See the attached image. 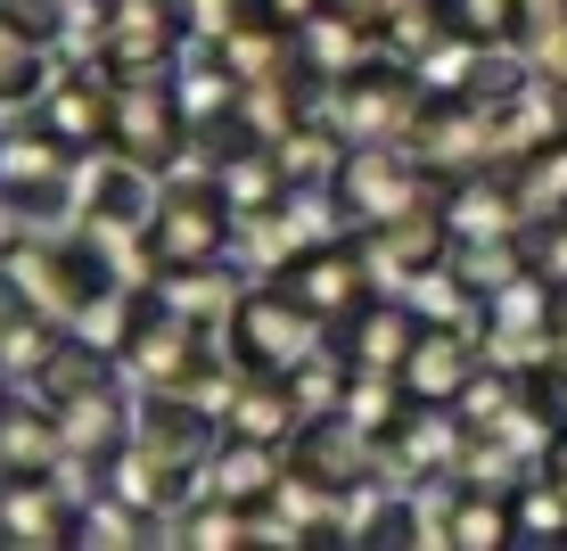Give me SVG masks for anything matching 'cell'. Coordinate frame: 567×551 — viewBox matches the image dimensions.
Returning <instances> with one entry per match:
<instances>
[{
    "mask_svg": "<svg viewBox=\"0 0 567 551\" xmlns=\"http://www.w3.org/2000/svg\"><path fill=\"white\" fill-rule=\"evenodd\" d=\"M223 338H230V363H239V370H271V379H288V370L312 354L321 322L271 280V288H247V297H239V313L223 322Z\"/></svg>",
    "mask_w": 567,
    "mask_h": 551,
    "instance_id": "cell-1",
    "label": "cell"
},
{
    "mask_svg": "<svg viewBox=\"0 0 567 551\" xmlns=\"http://www.w3.org/2000/svg\"><path fill=\"white\" fill-rule=\"evenodd\" d=\"M230 231H239V214L223 206L214 182H165V198L148 206L141 239H148V264L173 272V264H206V255H223Z\"/></svg>",
    "mask_w": 567,
    "mask_h": 551,
    "instance_id": "cell-2",
    "label": "cell"
},
{
    "mask_svg": "<svg viewBox=\"0 0 567 551\" xmlns=\"http://www.w3.org/2000/svg\"><path fill=\"white\" fill-rule=\"evenodd\" d=\"M338 214L354 231H379V223H395V214H420L427 206V182H420V165L403 156L395 141H379V149H346V165H338Z\"/></svg>",
    "mask_w": 567,
    "mask_h": 551,
    "instance_id": "cell-3",
    "label": "cell"
},
{
    "mask_svg": "<svg viewBox=\"0 0 567 551\" xmlns=\"http://www.w3.org/2000/svg\"><path fill=\"white\" fill-rule=\"evenodd\" d=\"M271 280L288 288V297H297L312 322L321 329H338L346 313H354L362 297H370V255L354 247V239H312V247H297L288 255L280 272H271Z\"/></svg>",
    "mask_w": 567,
    "mask_h": 551,
    "instance_id": "cell-4",
    "label": "cell"
},
{
    "mask_svg": "<svg viewBox=\"0 0 567 551\" xmlns=\"http://www.w3.org/2000/svg\"><path fill=\"white\" fill-rule=\"evenodd\" d=\"M420 329H427V322L412 313V297H379V288H370V297L338 322V338H329V346H338L354 370H370V379H395V370L412 363Z\"/></svg>",
    "mask_w": 567,
    "mask_h": 551,
    "instance_id": "cell-5",
    "label": "cell"
},
{
    "mask_svg": "<svg viewBox=\"0 0 567 551\" xmlns=\"http://www.w3.org/2000/svg\"><path fill=\"white\" fill-rule=\"evenodd\" d=\"M182 132H189V124H182V100H173V91H156L148 74H132V83L115 91V124H107V141L124 149L141 173H165Z\"/></svg>",
    "mask_w": 567,
    "mask_h": 551,
    "instance_id": "cell-6",
    "label": "cell"
},
{
    "mask_svg": "<svg viewBox=\"0 0 567 551\" xmlns=\"http://www.w3.org/2000/svg\"><path fill=\"white\" fill-rule=\"evenodd\" d=\"M74 510L58 494V469L42 478H0V543H25V551H50V543H74Z\"/></svg>",
    "mask_w": 567,
    "mask_h": 551,
    "instance_id": "cell-7",
    "label": "cell"
},
{
    "mask_svg": "<svg viewBox=\"0 0 567 551\" xmlns=\"http://www.w3.org/2000/svg\"><path fill=\"white\" fill-rule=\"evenodd\" d=\"M239 297H247V280L223 264V255H206V264H173L165 280H156V305H165L173 322H189V329H214V338H223V322L239 313Z\"/></svg>",
    "mask_w": 567,
    "mask_h": 551,
    "instance_id": "cell-8",
    "label": "cell"
},
{
    "mask_svg": "<svg viewBox=\"0 0 567 551\" xmlns=\"http://www.w3.org/2000/svg\"><path fill=\"white\" fill-rule=\"evenodd\" d=\"M50 411H58V437H66V461H107V452L132 437V411H124V387L115 379L74 387V396L50 404Z\"/></svg>",
    "mask_w": 567,
    "mask_h": 551,
    "instance_id": "cell-9",
    "label": "cell"
},
{
    "mask_svg": "<svg viewBox=\"0 0 567 551\" xmlns=\"http://www.w3.org/2000/svg\"><path fill=\"white\" fill-rule=\"evenodd\" d=\"M33 124H42L58 149H91V141H107V124H115V91H100L91 74H58L42 91V115H33Z\"/></svg>",
    "mask_w": 567,
    "mask_h": 551,
    "instance_id": "cell-10",
    "label": "cell"
},
{
    "mask_svg": "<svg viewBox=\"0 0 567 551\" xmlns=\"http://www.w3.org/2000/svg\"><path fill=\"white\" fill-rule=\"evenodd\" d=\"M468 370H477V338H453V329H420V346H412V363L395 370L403 379V396L412 404H453L461 387H468Z\"/></svg>",
    "mask_w": 567,
    "mask_h": 551,
    "instance_id": "cell-11",
    "label": "cell"
},
{
    "mask_svg": "<svg viewBox=\"0 0 567 551\" xmlns=\"http://www.w3.org/2000/svg\"><path fill=\"white\" fill-rule=\"evenodd\" d=\"M66 461V437H58V411H25L0 404V478H42V469Z\"/></svg>",
    "mask_w": 567,
    "mask_h": 551,
    "instance_id": "cell-12",
    "label": "cell"
},
{
    "mask_svg": "<svg viewBox=\"0 0 567 551\" xmlns=\"http://www.w3.org/2000/svg\"><path fill=\"white\" fill-rule=\"evenodd\" d=\"M165 9H132V17H115V67H124V83L132 74H156L165 67Z\"/></svg>",
    "mask_w": 567,
    "mask_h": 551,
    "instance_id": "cell-13",
    "label": "cell"
}]
</instances>
